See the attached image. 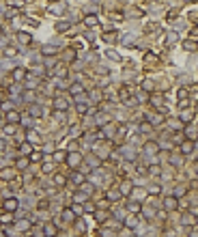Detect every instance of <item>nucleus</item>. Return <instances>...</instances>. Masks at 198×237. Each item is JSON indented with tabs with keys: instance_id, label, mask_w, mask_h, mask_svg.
<instances>
[{
	"instance_id": "f257e3e1",
	"label": "nucleus",
	"mask_w": 198,
	"mask_h": 237,
	"mask_svg": "<svg viewBox=\"0 0 198 237\" xmlns=\"http://www.w3.org/2000/svg\"><path fill=\"white\" fill-rule=\"evenodd\" d=\"M177 207H179V203H177V198H175V196L166 198V203H164V209H166V211H175Z\"/></svg>"
},
{
	"instance_id": "f03ea898",
	"label": "nucleus",
	"mask_w": 198,
	"mask_h": 237,
	"mask_svg": "<svg viewBox=\"0 0 198 237\" xmlns=\"http://www.w3.org/2000/svg\"><path fill=\"white\" fill-rule=\"evenodd\" d=\"M26 84H24V86H26V91H30V88H37V86H39V80L37 78H30V76H28V73H26Z\"/></svg>"
},
{
	"instance_id": "7ed1b4c3",
	"label": "nucleus",
	"mask_w": 198,
	"mask_h": 237,
	"mask_svg": "<svg viewBox=\"0 0 198 237\" xmlns=\"http://www.w3.org/2000/svg\"><path fill=\"white\" fill-rule=\"evenodd\" d=\"M194 149H196V142H183L181 144V151H183V155H187V153H194Z\"/></svg>"
},
{
	"instance_id": "20e7f679",
	"label": "nucleus",
	"mask_w": 198,
	"mask_h": 237,
	"mask_svg": "<svg viewBox=\"0 0 198 237\" xmlns=\"http://www.w3.org/2000/svg\"><path fill=\"white\" fill-rule=\"evenodd\" d=\"M17 207H20V200H17V198H9V200L4 203V209H7V211H15Z\"/></svg>"
},
{
	"instance_id": "39448f33",
	"label": "nucleus",
	"mask_w": 198,
	"mask_h": 237,
	"mask_svg": "<svg viewBox=\"0 0 198 237\" xmlns=\"http://www.w3.org/2000/svg\"><path fill=\"white\" fill-rule=\"evenodd\" d=\"M17 39H20V43H22V45H28V43L32 41V37H30L28 33H24V30H20V33H17Z\"/></svg>"
},
{
	"instance_id": "423d86ee",
	"label": "nucleus",
	"mask_w": 198,
	"mask_h": 237,
	"mask_svg": "<svg viewBox=\"0 0 198 237\" xmlns=\"http://www.w3.org/2000/svg\"><path fill=\"white\" fill-rule=\"evenodd\" d=\"M20 112H15V110H11L9 114H7V121H9V125H13V123H20Z\"/></svg>"
},
{
	"instance_id": "0eeeda50",
	"label": "nucleus",
	"mask_w": 198,
	"mask_h": 237,
	"mask_svg": "<svg viewBox=\"0 0 198 237\" xmlns=\"http://www.w3.org/2000/svg\"><path fill=\"white\" fill-rule=\"evenodd\" d=\"M183 136H185V138H190L192 142H194V140H196V127H185Z\"/></svg>"
},
{
	"instance_id": "6e6552de",
	"label": "nucleus",
	"mask_w": 198,
	"mask_h": 237,
	"mask_svg": "<svg viewBox=\"0 0 198 237\" xmlns=\"http://www.w3.org/2000/svg\"><path fill=\"white\" fill-rule=\"evenodd\" d=\"M13 78L17 80V82H22V80L26 78V69H22V67H17V69H13Z\"/></svg>"
},
{
	"instance_id": "1a4fd4ad",
	"label": "nucleus",
	"mask_w": 198,
	"mask_h": 237,
	"mask_svg": "<svg viewBox=\"0 0 198 237\" xmlns=\"http://www.w3.org/2000/svg\"><path fill=\"white\" fill-rule=\"evenodd\" d=\"M56 52H58V50H56L54 45H43V48H41V54H43V56H47V54H52V56H54Z\"/></svg>"
},
{
	"instance_id": "9d476101",
	"label": "nucleus",
	"mask_w": 198,
	"mask_h": 237,
	"mask_svg": "<svg viewBox=\"0 0 198 237\" xmlns=\"http://www.w3.org/2000/svg\"><path fill=\"white\" fill-rule=\"evenodd\" d=\"M179 121H181V123H192V121H194V114H192V112H181V114H179Z\"/></svg>"
},
{
	"instance_id": "9b49d317",
	"label": "nucleus",
	"mask_w": 198,
	"mask_h": 237,
	"mask_svg": "<svg viewBox=\"0 0 198 237\" xmlns=\"http://www.w3.org/2000/svg\"><path fill=\"white\" fill-rule=\"evenodd\" d=\"M99 20H97V15H86L84 18V26H97Z\"/></svg>"
},
{
	"instance_id": "f8f14e48",
	"label": "nucleus",
	"mask_w": 198,
	"mask_h": 237,
	"mask_svg": "<svg viewBox=\"0 0 198 237\" xmlns=\"http://www.w3.org/2000/svg\"><path fill=\"white\" fill-rule=\"evenodd\" d=\"M166 41H168V48H170V43H177V41H179L177 30H170V33H168V37H166Z\"/></svg>"
},
{
	"instance_id": "ddd939ff",
	"label": "nucleus",
	"mask_w": 198,
	"mask_h": 237,
	"mask_svg": "<svg viewBox=\"0 0 198 237\" xmlns=\"http://www.w3.org/2000/svg\"><path fill=\"white\" fill-rule=\"evenodd\" d=\"M62 220H65V222H73V220H76V218H73V211H71V209H62Z\"/></svg>"
},
{
	"instance_id": "4468645a",
	"label": "nucleus",
	"mask_w": 198,
	"mask_h": 237,
	"mask_svg": "<svg viewBox=\"0 0 198 237\" xmlns=\"http://www.w3.org/2000/svg\"><path fill=\"white\" fill-rule=\"evenodd\" d=\"M80 162H82V158H80L78 153H71V155H69V164H71V166H73V168H76V166H78Z\"/></svg>"
},
{
	"instance_id": "2eb2a0df",
	"label": "nucleus",
	"mask_w": 198,
	"mask_h": 237,
	"mask_svg": "<svg viewBox=\"0 0 198 237\" xmlns=\"http://www.w3.org/2000/svg\"><path fill=\"white\" fill-rule=\"evenodd\" d=\"M69 28H71L69 22H58V24H56V30H58V33H65V30H69Z\"/></svg>"
},
{
	"instance_id": "dca6fc26",
	"label": "nucleus",
	"mask_w": 198,
	"mask_h": 237,
	"mask_svg": "<svg viewBox=\"0 0 198 237\" xmlns=\"http://www.w3.org/2000/svg\"><path fill=\"white\" fill-rule=\"evenodd\" d=\"M28 112H30V117H41V106H37V103H35V106H30V110H28Z\"/></svg>"
},
{
	"instance_id": "f3484780",
	"label": "nucleus",
	"mask_w": 198,
	"mask_h": 237,
	"mask_svg": "<svg viewBox=\"0 0 198 237\" xmlns=\"http://www.w3.org/2000/svg\"><path fill=\"white\" fill-rule=\"evenodd\" d=\"M183 50H185V52H194V50H196V43H194V41H185V43H183Z\"/></svg>"
},
{
	"instance_id": "a211bd4d",
	"label": "nucleus",
	"mask_w": 198,
	"mask_h": 237,
	"mask_svg": "<svg viewBox=\"0 0 198 237\" xmlns=\"http://www.w3.org/2000/svg\"><path fill=\"white\" fill-rule=\"evenodd\" d=\"M144 60H146V63H149V65H151V63H153V65H155V63H157V54H151V52H149V54H144Z\"/></svg>"
},
{
	"instance_id": "6ab92c4d",
	"label": "nucleus",
	"mask_w": 198,
	"mask_h": 237,
	"mask_svg": "<svg viewBox=\"0 0 198 237\" xmlns=\"http://www.w3.org/2000/svg\"><path fill=\"white\" fill-rule=\"evenodd\" d=\"M76 110H78L80 114H84V112H86V110H88V103H86V101H84V103H82V101H80V103H76Z\"/></svg>"
},
{
	"instance_id": "aec40b11",
	"label": "nucleus",
	"mask_w": 198,
	"mask_h": 237,
	"mask_svg": "<svg viewBox=\"0 0 198 237\" xmlns=\"http://www.w3.org/2000/svg\"><path fill=\"white\" fill-rule=\"evenodd\" d=\"M71 181H73L76 185H82V183H84V177H82L80 173H76V175H71Z\"/></svg>"
},
{
	"instance_id": "412c9836",
	"label": "nucleus",
	"mask_w": 198,
	"mask_h": 237,
	"mask_svg": "<svg viewBox=\"0 0 198 237\" xmlns=\"http://www.w3.org/2000/svg\"><path fill=\"white\" fill-rule=\"evenodd\" d=\"M125 224H127L129 229H134V226L138 224V220H136V216H129V218H127V220H125Z\"/></svg>"
},
{
	"instance_id": "4be33fe9",
	"label": "nucleus",
	"mask_w": 198,
	"mask_h": 237,
	"mask_svg": "<svg viewBox=\"0 0 198 237\" xmlns=\"http://www.w3.org/2000/svg\"><path fill=\"white\" fill-rule=\"evenodd\" d=\"M106 218H108L106 211H95V220H97V222H106Z\"/></svg>"
},
{
	"instance_id": "5701e85b",
	"label": "nucleus",
	"mask_w": 198,
	"mask_h": 237,
	"mask_svg": "<svg viewBox=\"0 0 198 237\" xmlns=\"http://www.w3.org/2000/svg\"><path fill=\"white\" fill-rule=\"evenodd\" d=\"M127 209H129L131 214H138V211H140V203H129V205H127Z\"/></svg>"
},
{
	"instance_id": "b1692460",
	"label": "nucleus",
	"mask_w": 198,
	"mask_h": 237,
	"mask_svg": "<svg viewBox=\"0 0 198 237\" xmlns=\"http://www.w3.org/2000/svg\"><path fill=\"white\" fill-rule=\"evenodd\" d=\"M149 132H151V125H149L146 121H144V123H140V134H149Z\"/></svg>"
},
{
	"instance_id": "393cba45",
	"label": "nucleus",
	"mask_w": 198,
	"mask_h": 237,
	"mask_svg": "<svg viewBox=\"0 0 198 237\" xmlns=\"http://www.w3.org/2000/svg\"><path fill=\"white\" fill-rule=\"evenodd\" d=\"M76 200H78V203H86V200H88V196H86V194H84V192H78V194H76Z\"/></svg>"
},
{
	"instance_id": "a878e982",
	"label": "nucleus",
	"mask_w": 198,
	"mask_h": 237,
	"mask_svg": "<svg viewBox=\"0 0 198 237\" xmlns=\"http://www.w3.org/2000/svg\"><path fill=\"white\" fill-rule=\"evenodd\" d=\"M131 43H134V37H131V35H125V37H123V45L131 48Z\"/></svg>"
},
{
	"instance_id": "bb28decb",
	"label": "nucleus",
	"mask_w": 198,
	"mask_h": 237,
	"mask_svg": "<svg viewBox=\"0 0 198 237\" xmlns=\"http://www.w3.org/2000/svg\"><path fill=\"white\" fill-rule=\"evenodd\" d=\"M106 56H108V58H112V60H121V56L114 52V50H108V52H106Z\"/></svg>"
},
{
	"instance_id": "cd10ccee",
	"label": "nucleus",
	"mask_w": 198,
	"mask_h": 237,
	"mask_svg": "<svg viewBox=\"0 0 198 237\" xmlns=\"http://www.w3.org/2000/svg\"><path fill=\"white\" fill-rule=\"evenodd\" d=\"M129 190H131V185H129V181H125V183L121 185V192H119V194H127Z\"/></svg>"
},
{
	"instance_id": "c85d7f7f",
	"label": "nucleus",
	"mask_w": 198,
	"mask_h": 237,
	"mask_svg": "<svg viewBox=\"0 0 198 237\" xmlns=\"http://www.w3.org/2000/svg\"><path fill=\"white\" fill-rule=\"evenodd\" d=\"M26 166H28V159H26V158H20V159H17V168H20V170H24Z\"/></svg>"
},
{
	"instance_id": "c756f323",
	"label": "nucleus",
	"mask_w": 198,
	"mask_h": 237,
	"mask_svg": "<svg viewBox=\"0 0 198 237\" xmlns=\"http://www.w3.org/2000/svg\"><path fill=\"white\" fill-rule=\"evenodd\" d=\"M45 235L54 237V235H56V226H45Z\"/></svg>"
},
{
	"instance_id": "7c9ffc66",
	"label": "nucleus",
	"mask_w": 198,
	"mask_h": 237,
	"mask_svg": "<svg viewBox=\"0 0 198 237\" xmlns=\"http://www.w3.org/2000/svg\"><path fill=\"white\" fill-rule=\"evenodd\" d=\"M54 183H56V185H65V177H62V175H56V177H54Z\"/></svg>"
},
{
	"instance_id": "2f4dec72",
	"label": "nucleus",
	"mask_w": 198,
	"mask_h": 237,
	"mask_svg": "<svg viewBox=\"0 0 198 237\" xmlns=\"http://www.w3.org/2000/svg\"><path fill=\"white\" fill-rule=\"evenodd\" d=\"M65 58H69V60H76V50H69V52H65Z\"/></svg>"
},
{
	"instance_id": "473e14b6",
	"label": "nucleus",
	"mask_w": 198,
	"mask_h": 237,
	"mask_svg": "<svg viewBox=\"0 0 198 237\" xmlns=\"http://www.w3.org/2000/svg\"><path fill=\"white\" fill-rule=\"evenodd\" d=\"M45 67H56V58H45Z\"/></svg>"
},
{
	"instance_id": "72a5a7b5",
	"label": "nucleus",
	"mask_w": 198,
	"mask_h": 237,
	"mask_svg": "<svg viewBox=\"0 0 198 237\" xmlns=\"http://www.w3.org/2000/svg\"><path fill=\"white\" fill-rule=\"evenodd\" d=\"M4 54H7V56H15L17 50H13V48H4Z\"/></svg>"
},
{
	"instance_id": "f704fd0d",
	"label": "nucleus",
	"mask_w": 198,
	"mask_h": 237,
	"mask_svg": "<svg viewBox=\"0 0 198 237\" xmlns=\"http://www.w3.org/2000/svg\"><path fill=\"white\" fill-rule=\"evenodd\" d=\"M30 149H32V147H30L28 142H24V144H22V147H20V151H22V153H28Z\"/></svg>"
},
{
	"instance_id": "c9c22d12",
	"label": "nucleus",
	"mask_w": 198,
	"mask_h": 237,
	"mask_svg": "<svg viewBox=\"0 0 198 237\" xmlns=\"http://www.w3.org/2000/svg\"><path fill=\"white\" fill-rule=\"evenodd\" d=\"M151 103H153V106H157V108H159V106H161V97H159V95H155V97L151 99Z\"/></svg>"
},
{
	"instance_id": "e433bc0d",
	"label": "nucleus",
	"mask_w": 198,
	"mask_h": 237,
	"mask_svg": "<svg viewBox=\"0 0 198 237\" xmlns=\"http://www.w3.org/2000/svg\"><path fill=\"white\" fill-rule=\"evenodd\" d=\"M71 93H76V95H82V86H80V84L71 86Z\"/></svg>"
},
{
	"instance_id": "4c0bfd02",
	"label": "nucleus",
	"mask_w": 198,
	"mask_h": 237,
	"mask_svg": "<svg viewBox=\"0 0 198 237\" xmlns=\"http://www.w3.org/2000/svg\"><path fill=\"white\" fill-rule=\"evenodd\" d=\"M108 196H110V198H121V194H119V190H110Z\"/></svg>"
},
{
	"instance_id": "58836bf2",
	"label": "nucleus",
	"mask_w": 198,
	"mask_h": 237,
	"mask_svg": "<svg viewBox=\"0 0 198 237\" xmlns=\"http://www.w3.org/2000/svg\"><path fill=\"white\" fill-rule=\"evenodd\" d=\"M17 229H22V231H24V229H28V220H22V222H17Z\"/></svg>"
},
{
	"instance_id": "ea45409f",
	"label": "nucleus",
	"mask_w": 198,
	"mask_h": 237,
	"mask_svg": "<svg viewBox=\"0 0 198 237\" xmlns=\"http://www.w3.org/2000/svg\"><path fill=\"white\" fill-rule=\"evenodd\" d=\"M0 220H2V224H9V222H11V214H4Z\"/></svg>"
},
{
	"instance_id": "a19ab883",
	"label": "nucleus",
	"mask_w": 198,
	"mask_h": 237,
	"mask_svg": "<svg viewBox=\"0 0 198 237\" xmlns=\"http://www.w3.org/2000/svg\"><path fill=\"white\" fill-rule=\"evenodd\" d=\"M24 99H26V101H30V99H35V93H30V91H26V93H24Z\"/></svg>"
},
{
	"instance_id": "79ce46f5",
	"label": "nucleus",
	"mask_w": 198,
	"mask_h": 237,
	"mask_svg": "<svg viewBox=\"0 0 198 237\" xmlns=\"http://www.w3.org/2000/svg\"><path fill=\"white\" fill-rule=\"evenodd\" d=\"M187 222L194 224V216H185V218H183V224H187Z\"/></svg>"
},
{
	"instance_id": "37998d69",
	"label": "nucleus",
	"mask_w": 198,
	"mask_h": 237,
	"mask_svg": "<svg viewBox=\"0 0 198 237\" xmlns=\"http://www.w3.org/2000/svg\"><path fill=\"white\" fill-rule=\"evenodd\" d=\"M0 175H2V177H4V179H11V170H9V168H7V170H2V173H0Z\"/></svg>"
},
{
	"instance_id": "c03bdc74",
	"label": "nucleus",
	"mask_w": 198,
	"mask_h": 237,
	"mask_svg": "<svg viewBox=\"0 0 198 237\" xmlns=\"http://www.w3.org/2000/svg\"><path fill=\"white\" fill-rule=\"evenodd\" d=\"M37 159H41V153H32L30 155V162H37Z\"/></svg>"
},
{
	"instance_id": "a18cd8bd",
	"label": "nucleus",
	"mask_w": 198,
	"mask_h": 237,
	"mask_svg": "<svg viewBox=\"0 0 198 237\" xmlns=\"http://www.w3.org/2000/svg\"><path fill=\"white\" fill-rule=\"evenodd\" d=\"M172 140H175V142H181V140H183V134H175Z\"/></svg>"
},
{
	"instance_id": "49530a36",
	"label": "nucleus",
	"mask_w": 198,
	"mask_h": 237,
	"mask_svg": "<svg viewBox=\"0 0 198 237\" xmlns=\"http://www.w3.org/2000/svg\"><path fill=\"white\" fill-rule=\"evenodd\" d=\"M149 192H153V194H157V192H159V185H151V188H149Z\"/></svg>"
},
{
	"instance_id": "de8ad7c7",
	"label": "nucleus",
	"mask_w": 198,
	"mask_h": 237,
	"mask_svg": "<svg viewBox=\"0 0 198 237\" xmlns=\"http://www.w3.org/2000/svg\"><path fill=\"white\" fill-rule=\"evenodd\" d=\"M0 237H2V231H0Z\"/></svg>"
}]
</instances>
